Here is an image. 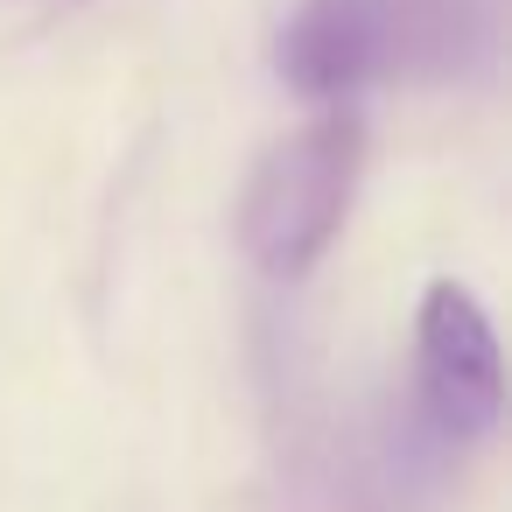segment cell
Segmentation results:
<instances>
[{"mask_svg": "<svg viewBox=\"0 0 512 512\" xmlns=\"http://www.w3.org/2000/svg\"><path fill=\"white\" fill-rule=\"evenodd\" d=\"M505 0H302L274 64L309 99L400 78H470L498 57Z\"/></svg>", "mask_w": 512, "mask_h": 512, "instance_id": "cell-1", "label": "cell"}, {"mask_svg": "<svg viewBox=\"0 0 512 512\" xmlns=\"http://www.w3.org/2000/svg\"><path fill=\"white\" fill-rule=\"evenodd\" d=\"M358 148H365L358 120L323 113L253 169L246 204H239V239L274 281L309 274L323 260V246L337 239V225L351 211V183H358Z\"/></svg>", "mask_w": 512, "mask_h": 512, "instance_id": "cell-2", "label": "cell"}, {"mask_svg": "<svg viewBox=\"0 0 512 512\" xmlns=\"http://www.w3.org/2000/svg\"><path fill=\"white\" fill-rule=\"evenodd\" d=\"M421 344V400L435 414L442 435H491L498 407H505V365H498V337L484 323V309L470 302V288L435 281L414 323Z\"/></svg>", "mask_w": 512, "mask_h": 512, "instance_id": "cell-3", "label": "cell"}]
</instances>
